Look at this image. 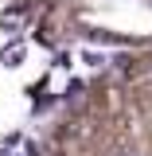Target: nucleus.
Masks as SVG:
<instances>
[{"instance_id": "f257e3e1", "label": "nucleus", "mask_w": 152, "mask_h": 156, "mask_svg": "<svg viewBox=\"0 0 152 156\" xmlns=\"http://www.w3.org/2000/svg\"><path fill=\"white\" fill-rule=\"evenodd\" d=\"M19 55H23V47H4V62H19Z\"/></svg>"}, {"instance_id": "f03ea898", "label": "nucleus", "mask_w": 152, "mask_h": 156, "mask_svg": "<svg viewBox=\"0 0 152 156\" xmlns=\"http://www.w3.org/2000/svg\"><path fill=\"white\" fill-rule=\"evenodd\" d=\"M0 156H4V152H0Z\"/></svg>"}]
</instances>
